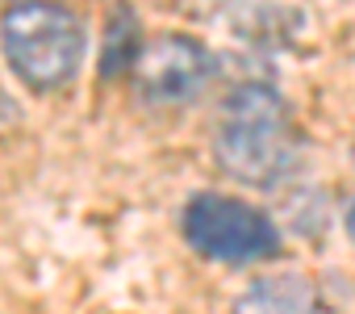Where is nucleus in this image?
Wrapping results in <instances>:
<instances>
[{
    "instance_id": "f257e3e1",
    "label": "nucleus",
    "mask_w": 355,
    "mask_h": 314,
    "mask_svg": "<svg viewBox=\"0 0 355 314\" xmlns=\"http://www.w3.org/2000/svg\"><path fill=\"white\" fill-rule=\"evenodd\" d=\"M214 160L226 176L251 189H272L293 172L297 130L284 97L272 84L247 80L226 92L214 126Z\"/></svg>"
},
{
    "instance_id": "f03ea898",
    "label": "nucleus",
    "mask_w": 355,
    "mask_h": 314,
    "mask_svg": "<svg viewBox=\"0 0 355 314\" xmlns=\"http://www.w3.org/2000/svg\"><path fill=\"white\" fill-rule=\"evenodd\" d=\"M0 47L9 67L38 92L63 88L84 63V26L59 0H13L0 13Z\"/></svg>"
},
{
    "instance_id": "7ed1b4c3",
    "label": "nucleus",
    "mask_w": 355,
    "mask_h": 314,
    "mask_svg": "<svg viewBox=\"0 0 355 314\" xmlns=\"http://www.w3.org/2000/svg\"><path fill=\"white\" fill-rule=\"evenodd\" d=\"M184 239L193 243V251L222 264H255L280 256L276 222L255 206L222 193H197L184 206Z\"/></svg>"
},
{
    "instance_id": "1a4fd4ad",
    "label": "nucleus",
    "mask_w": 355,
    "mask_h": 314,
    "mask_svg": "<svg viewBox=\"0 0 355 314\" xmlns=\"http://www.w3.org/2000/svg\"><path fill=\"white\" fill-rule=\"evenodd\" d=\"M351 160H355V151H351Z\"/></svg>"
},
{
    "instance_id": "423d86ee",
    "label": "nucleus",
    "mask_w": 355,
    "mask_h": 314,
    "mask_svg": "<svg viewBox=\"0 0 355 314\" xmlns=\"http://www.w3.org/2000/svg\"><path fill=\"white\" fill-rule=\"evenodd\" d=\"M142 59V34H138V17L130 5H117L109 13V26H105V42H101V76L105 80H117L125 76L130 67H138Z\"/></svg>"
},
{
    "instance_id": "0eeeda50",
    "label": "nucleus",
    "mask_w": 355,
    "mask_h": 314,
    "mask_svg": "<svg viewBox=\"0 0 355 314\" xmlns=\"http://www.w3.org/2000/svg\"><path fill=\"white\" fill-rule=\"evenodd\" d=\"M0 109H17V105H13L5 92H0ZM5 122H13V117H9V113H0V126H5Z\"/></svg>"
},
{
    "instance_id": "6e6552de",
    "label": "nucleus",
    "mask_w": 355,
    "mask_h": 314,
    "mask_svg": "<svg viewBox=\"0 0 355 314\" xmlns=\"http://www.w3.org/2000/svg\"><path fill=\"white\" fill-rule=\"evenodd\" d=\"M347 235H351V239H355V201H351V206H347Z\"/></svg>"
},
{
    "instance_id": "39448f33",
    "label": "nucleus",
    "mask_w": 355,
    "mask_h": 314,
    "mask_svg": "<svg viewBox=\"0 0 355 314\" xmlns=\"http://www.w3.org/2000/svg\"><path fill=\"white\" fill-rule=\"evenodd\" d=\"M234 314H318V289L297 272L259 276L239 293Z\"/></svg>"
},
{
    "instance_id": "20e7f679",
    "label": "nucleus",
    "mask_w": 355,
    "mask_h": 314,
    "mask_svg": "<svg viewBox=\"0 0 355 314\" xmlns=\"http://www.w3.org/2000/svg\"><path fill=\"white\" fill-rule=\"evenodd\" d=\"M214 72H218V59L209 55V47H201L189 34H159L155 42L142 47L134 84L146 105H184L201 97Z\"/></svg>"
}]
</instances>
